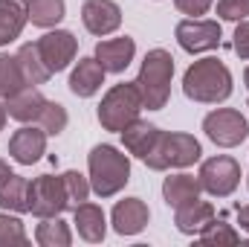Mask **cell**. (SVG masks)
I'll use <instances>...</instances> for the list:
<instances>
[{"instance_id": "1", "label": "cell", "mask_w": 249, "mask_h": 247, "mask_svg": "<svg viewBox=\"0 0 249 247\" xmlns=\"http://www.w3.org/2000/svg\"><path fill=\"white\" fill-rule=\"evenodd\" d=\"M183 93L194 102L217 105L232 96V73L217 59H200L183 76Z\"/></svg>"}, {"instance_id": "2", "label": "cell", "mask_w": 249, "mask_h": 247, "mask_svg": "<svg viewBox=\"0 0 249 247\" xmlns=\"http://www.w3.org/2000/svg\"><path fill=\"white\" fill-rule=\"evenodd\" d=\"M171 76H174V59L168 50H148V56L142 59L139 76H136V87L142 96V108L148 111H160L165 108L168 96H171Z\"/></svg>"}, {"instance_id": "3", "label": "cell", "mask_w": 249, "mask_h": 247, "mask_svg": "<svg viewBox=\"0 0 249 247\" xmlns=\"http://www.w3.org/2000/svg\"><path fill=\"white\" fill-rule=\"evenodd\" d=\"M87 166H90V189L99 198H113L130 181V160L116 145L107 143L96 145L87 157Z\"/></svg>"}, {"instance_id": "4", "label": "cell", "mask_w": 249, "mask_h": 247, "mask_svg": "<svg viewBox=\"0 0 249 247\" xmlns=\"http://www.w3.org/2000/svg\"><path fill=\"white\" fill-rule=\"evenodd\" d=\"M203 148L200 143L191 137V134H183V131H162L154 151L142 160L148 169L154 172H165V169H186V166H194L200 160Z\"/></svg>"}, {"instance_id": "5", "label": "cell", "mask_w": 249, "mask_h": 247, "mask_svg": "<svg viewBox=\"0 0 249 247\" xmlns=\"http://www.w3.org/2000/svg\"><path fill=\"white\" fill-rule=\"evenodd\" d=\"M139 111H142V96H139L136 82H122L105 93L99 105V123L105 131L122 134L133 120H139Z\"/></svg>"}, {"instance_id": "6", "label": "cell", "mask_w": 249, "mask_h": 247, "mask_svg": "<svg viewBox=\"0 0 249 247\" xmlns=\"http://www.w3.org/2000/svg\"><path fill=\"white\" fill-rule=\"evenodd\" d=\"M203 131H206V137L214 145L235 148V145H241L249 137V123H247V117L241 111H235V108H217V111L206 114Z\"/></svg>"}, {"instance_id": "7", "label": "cell", "mask_w": 249, "mask_h": 247, "mask_svg": "<svg viewBox=\"0 0 249 247\" xmlns=\"http://www.w3.org/2000/svg\"><path fill=\"white\" fill-rule=\"evenodd\" d=\"M197 181H200V189H206L209 195H214V198H229V195L238 189V184H241V166H238L235 157L217 154V157L203 160Z\"/></svg>"}, {"instance_id": "8", "label": "cell", "mask_w": 249, "mask_h": 247, "mask_svg": "<svg viewBox=\"0 0 249 247\" xmlns=\"http://www.w3.org/2000/svg\"><path fill=\"white\" fill-rule=\"evenodd\" d=\"M67 189H64L61 175H41L29 184V212L35 218H53L67 209Z\"/></svg>"}, {"instance_id": "9", "label": "cell", "mask_w": 249, "mask_h": 247, "mask_svg": "<svg viewBox=\"0 0 249 247\" xmlns=\"http://www.w3.org/2000/svg\"><path fill=\"white\" fill-rule=\"evenodd\" d=\"M177 35V44L186 50V53H209L214 47H220V38H223V29L217 21H203V18H186L177 23L174 29Z\"/></svg>"}, {"instance_id": "10", "label": "cell", "mask_w": 249, "mask_h": 247, "mask_svg": "<svg viewBox=\"0 0 249 247\" xmlns=\"http://www.w3.org/2000/svg\"><path fill=\"white\" fill-rule=\"evenodd\" d=\"M35 44H38V53H41L44 64L50 67V73L67 70L70 62L75 59V53H78V41H75V35L67 32V29H53V32H47L44 38H38Z\"/></svg>"}, {"instance_id": "11", "label": "cell", "mask_w": 249, "mask_h": 247, "mask_svg": "<svg viewBox=\"0 0 249 247\" xmlns=\"http://www.w3.org/2000/svg\"><path fill=\"white\" fill-rule=\"evenodd\" d=\"M81 21L90 35L105 38L122 26V9L113 0H84L81 6Z\"/></svg>"}, {"instance_id": "12", "label": "cell", "mask_w": 249, "mask_h": 247, "mask_svg": "<svg viewBox=\"0 0 249 247\" xmlns=\"http://www.w3.org/2000/svg\"><path fill=\"white\" fill-rule=\"evenodd\" d=\"M47 131L38 125H23V128H18L15 134H12V140H9V154H12V160L15 163H20V166H32V163H38L41 157H44V151H47Z\"/></svg>"}, {"instance_id": "13", "label": "cell", "mask_w": 249, "mask_h": 247, "mask_svg": "<svg viewBox=\"0 0 249 247\" xmlns=\"http://www.w3.org/2000/svg\"><path fill=\"white\" fill-rule=\"evenodd\" d=\"M113 230L119 236H136L148 227V218H151V209L142 198H124L113 206Z\"/></svg>"}, {"instance_id": "14", "label": "cell", "mask_w": 249, "mask_h": 247, "mask_svg": "<svg viewBox=\"0 0 249 247\" xmlns=\"http://www.w3.org/2000/svg\"><path fill=\"white\" fill-rule=\"evenodd\" d=\"M136 56V44L133 38H110V41H99L96 44V62L105 67V73H122Z\"/></svg>"}, {"instance_id": "15", "label": "cell", "mask_w": 249, "mask_h": 247, "mask_svg": "<svg viewBox=\"0 0 249 247\" xmlns=\"http://www.w3.org/2000/svg\"><path fill=\"white\" fill-rule=\"evenodd\" d=\"M72 224H75L78 236H81L84 242H90V245H99V242H105V236H107L105 209L96 206V204H87V201L78 204V206L72 209Z\"/></svg>"}, {"instance_id": "16", "label": "cell", "mask_w": 249, "mask_h": 247, "mask_svg": "<svg viewBox=\"0 0 249 247\" xmlns=\"http://www.w3.org/2000/svg\"><path fill=\"white\" fill-rule=\"evenodd\" d=\"M47 102L50 99H44V93L35 84H26L23 90H18L15 96L6 99V111L18 123H38V117H41V111H44Z\"/></svg>"}, {"instance_id": "17", "label": "cell", "mask_w": 249, "mask_h": 247, "mask_svg": "<svg viewBox=\"0 0 249 247\" xmlns=\"http://www.w3.org/2000/svg\"><path fill=\"white\" fill-rule=\"evenodd\" d=\"M105 84V67L93 59H78L75 70L70 73V90L81 99H90L93 93H99V87Z\"/></svg>"}, {"instance_id": "18", "label": "cell", "mask_w": 249, "mask_h": 247, "mask_svg": "<svg viewBox=\"0 0 249 247\" xmlns=\"http://www.w3.org/2000/svg\"><path fill=\"white\" fill-rule=\"evenodd\" d=\"M160 134H162V128H157V125L145 123V120H133V123H130V125L122 131L124 148H127L133 157L145 160V157L154 151V145H157Z\"/></svg>"}, {"instance_id": "19", "label": "cell", "mask_w": 249, "mask_h": 247, "mask_svg": "<svg viewBox=\"0 0 249 247\" xmlns=\"http://www.w3.org/2000/svg\"><path fill=\"white\" fill-rule=\"evenodd\" d=\"M26 21H29L26 0H0V47L20 38Z\"/></svg>"}, {"instance_id": "20", "label": "cell", "mask_w": 249, "mask_h": 247, "mask_svg": "<svg viewBox=\"0 0 249 247\" xmlns=\"http://www.w3.org/2000/svg\"><path fill=\"white\" fill-rule=\"evenodd\" d=\"M212 218H214V206L209 201H200V198L180 206V209H174V224L183 236H197Z\"/></svg>"}, {"instance_id": "21", "label": "cell", "mask_w": 249, "mask_h": 247, "mask_svg": "<svg viewBox=\"0 0 249 247\" xmlns=\"http://www.w3.org/2000/svg\"><path fill=\"white\" fill-rule=\"evenodd\" d=\"M162 198H165V204L171 209H180V206H186V204L200 198V181L194 175H186V172L171 175L162 184Z\"/></svg>"}, {"instance_id": "22", "label": "cell", "mask_w": 249, "mask_h": 247, "mask_svg": "<svg viewBox=\"0 0 249 247\" xmlns=\"http://www.w3.org/2000/svg\"><path fill=\"white\" fill-rule=\"evenodd\" d=\"M15 59H18V67H20L26 84H44V82H50L53 73H50V67L44 64L35 41H32V44H23V47L15 53Z\"/></svg>"}, {"instance_id": "23", "label": "cell", "mask_w": 249, "mask_h": 247, "mask_svg": "<svg viewBox=\"0 0 249 247\" xmlns=\"http://www.w3.org/2000/svg\"><path fill=\"white\" fill-rule=\"evenodd\" d=\"M0 209L6 212H29V181L20 175H9L0 184Z\"/></svg>"}, {"instance_id": "24", "label": "cell", "mask_w": 249, "mask_h": 247, "mask_svg": "<svg viewBox=\"0 0 249 247\" xmlns=\"http://www.w3.org/2000/svg\"><path fill=\"white\" fill-rule=\"evenodd\" d=\"M35 242L41 247H70L72 233L61 221V215H53V218H41V224L35 227Z\"/></svg>"}, {"instance_id": "25", "label": "cell", "mask_w": 249, "mask_h": 247, "mask_svg": "<svg viewBox=\"0 0 249 247\" xmlns=\"http://www.w3.org/2000/svg\"><path fill=\"white\" fill-rule=\"evenodd\" d=\"M26 6H29V21L35 26H44V29L58 26L64 21V12H67L64 0H26Z\"/></svg>"}, {"instance_id": "26", "label": "cell", "mask_w": 249, "mask_h": 247, "mask_svg": "<svg viewBox=\"0 0 249 247\" xmlns=\"http://www.w3.org/2000/svg\"><path fill=\"white\" fill-rule=\"evenodd\" d=\"M23 87H26V79L18 67V59L15 56H0V99H9Z\"/></svg>"}, {"instance_id": "27", "label": "cell", "mask_w": 249, "mask_h": 247, "mask_svg": "<svg viewBox=\"0 0 249 247\" xmlns=\"http://www.w3.org/2000/svg\"><path fill=\"white\" fill-rule=\"evenodd\" d=\"M197 239L203 242V245H241V236L223 221V218H212L200 233H197Z\"/></svg>"}, {"instance_id": "28", "label": "cell", "mask_w": 249, "mask_h": 247, "mask_svg": "<svg viewBox=\"0 0 249 247\" xmlns=\"http://www.w3.org/2000/svg\"><path fill=\"white\" fill-rule=\"evenodd\" d=\"M26 230H23V221L18 215H9V212H0V247H26Z\"/></svg>"}, {"instance_id": "29", "label": "cell", "mask_w": 249, "mask_h": 247, "mask_svg": "<svg viewBox=\"0 0 249 247\" xmlns=\"http://www.w3.org/2000/svg\"><path fill=\"white\" fill-rule=\"evenodd\" d=\"M61 181H64V189H67V204H70L72 209L90 198V181H87L81 172L70 169V172H64L61 175Z\"/></svg>"}, {"instance_id": "30", "label": "cell", "mask_w": 249, "mask_h": 247, "mask_svg": "<svg viewBox=\"0 0 249 247\" xmlns=\"http://www.w3.org/2000/svg\"><path fill=\"white\" fill-rule=\"evenodd\" d=\"M67 108L64 105H58V102H47L44 105V111H41V117H38V125L47 131V134H61L64 128H67Z\"/></svg>"}, {"instance_id": "31", "label": "cell", "mask_w": 249, "mask_h": 247, "mask_svg": "<svg viewBox=\"0 0 249 247\" xmlns=\"http://www.w3.org/2000/svg\"><path fill=\"white\" fill-rule=\"evenodd\" d=\"M217 15L223 21H247L249 18V0H217Z\"/></svg>"}, {"instance_id": "32", "label": "cell", "mask_w": 249, "mask_h": 247, "mask_svg": "<svg viewBox=\"0 0 249 247\" xmlns=\"http://www.w3.org/2000/svg\"><path fill=\"white\" fill-rule=\"evenodd\" d=\"M232 38H235V41H232V50H235L241 59H247L249 62V21H238Z\"/></svg>"}, {"instance_id": "33", "label": "cell", "mask_w": 249, "mask_h": 247, "mask_svg": "<svg viewBox=\"0 0 249 247\" xmlns=\"http://www.w3.org/2000/svg\"><path fill=\"white\" fill-rule=\"evenodd\" d=\"M214 0H174V6L183 12V15H191V18H200L212 9Z\"/></svg>"}, {"instance_id": "34", "label": "cell", "mask_w": 249, "mask_h": 247, "mask_svg": "<svg viewBox=\"0 0 249 247\" xmlns=\"http://www.w3.org/2000/svg\"><path fill=\"white\" fill-rule=\"evenodd\" d=\"M238 224H241V230L249 233V206H238Z\"/></svg>"}, {"instance_id": "35", "label": "cell", "mask_w": 249, "mask_h": 247, "mask_svg": "<svg viewBox=\"0 0 249 247\" xmlns=\"http://www.w3.org/2000/svg\"><path fill=\"white\" fill-rule=\"evenodd\" d=\"M9 175H12V172H9V163H6V160L0 157V184H3V181H6Z\"/></svg>"}, {"instance_id": "36", "label": "cell", "mask_w": 249, "mask_h": 247, "mask_svg": "<svg viewBox=\"0 0 249 247\" xmlns=\"http://www.w3.org/2000/svg\"><path fill=\"white\" fill-rule=\"evenodd\" d=\"M6 117H9V111H6V105L0 102V131H3V125H6Z\"/></svg>"}, {"instance_id": "37", "label": "cell", "mask_w": 249, "mask_h": 247, "mask_svg": "<svg viewBox=\"0 0 249 247\" xmlns=\"http://www.w3.org/2000/svg\"><path fill=\"white\" fill-rule=\"evenodd\" d=\"M244 84H247V90H249V67H247V73H244Z\"/></svg>"}, {"instance_id": "38", "label": "cell", "mask_w": 249, "mask_h": 247, "mask_svg": "<svg viewBox=\"0 0 249 247\" xmlns=\"http://www.w3.org/2000/svg\"><path fill=\"white\" fill-rule=\"evenodd\" d=\"M247 184H249V178H247Z\"/></svg>"}]
</instances>
